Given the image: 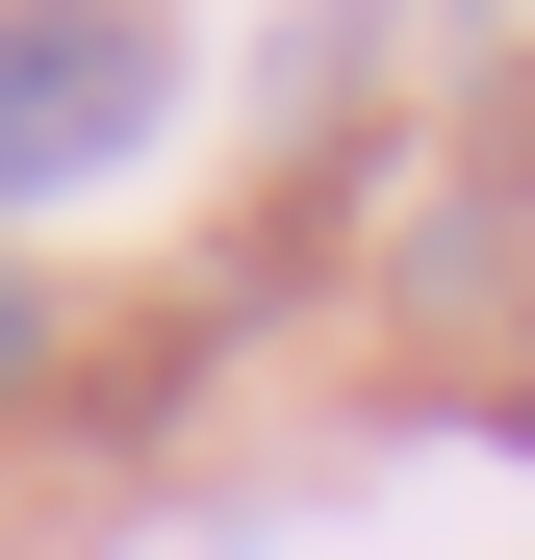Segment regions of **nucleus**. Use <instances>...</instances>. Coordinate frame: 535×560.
<instances>
[{"label": "nucleus", "mask_w": 535, "mask_h": 560, "mask_svg": "<svg viewBox=\"0 0 535 560\" xmlns=\"http://www.w3.org/2000/svg\"><path fill=\"white\" fill-rule=\"evenodd\" d=\"M153 128H178V26H0V205H51Z\"/></svg>", "instance_id": "obj_1"}, {"label": "nucleus", "mask_w": 535, "mask_h": 560, "mask_svg": "<svg viewBox=\"0 0 535 560\" xmlns=\"http://www.w3.org/2000/svg\"><path fill=\"white\" fill-rule=\"evenodd\" d=\"M26 383H51V280L0 255V408H26Z\"/></svg>", "instance_id": "obj_2"}, {"label": "nucleus", "mask_w": 535, "mask_h": 560, "mask_svg": "<svg viewBox=\"0 0 535 560\" xmlns=\"http://www.w3.org/2000/svg\"><path fill=\"white\" fill-rule=\"evenodd\" d=\"M510 458H535V383H510Z\"/></svg>", "instance_id": "obj_3"}]
</instances>
